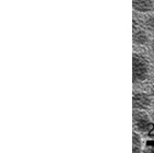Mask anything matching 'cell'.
<instances>
[{"label":"cell","mask_w":154,"mask_h":153,"mask_svg":"<svg viewBox=\"0 0 154 153\" xmlns=\"http://www.w3.org/2000/svg\"><path fill=\"white\" fill-rule=\"evenodd\" d=\"M141 145H142V140H141L140 135H138L137 133H134V135H132V147H134V153L139 152V150L141 149Z\"/></svg>","instance_id":"obj_6"},{"label":"cell","mask_w":154,"mask_h":153,"mask_svg":"<svg viewBox=\"0 0 154 153\" xmlns=\"http://www.w3.org/2000/svg\"><path fill=\"white\" fill-rule=\"evenodd\" d=\"M151 95H152V96L154 97V86H152V88H151Z\"/></svg>","instance_id":"obj_9"},{"label":"cell","mask_w":154,"mask_h":153,"mask_svg":"<svg viewBox=\"0 0 154 153\" xmlns=\"http://www.w3.org/2000/svg\"><path fill=\"white\" fill-rule=\"evenodd\" d=\"M151 50H152V53L154 54V37L152 38V41H151Z\"/></svg>","instance_id":"obj_8"},{"label":"cell","mask_w":154,"mask_h":153,"mask_svg":"<svg viewBox=\"0 0 154 153\" xmlns=\"http://www.w3.org/2000/svg\"><path fill=\"white\" fill-rule=\"evenodd\" d=\"M153 70H154V64H153Z\"/></svg>","instance_id":"obj_11"},{"label":"cell","mask_w":154,"mask_h":153,"mask_svg":"<svg viewBox=\"0 0 154 153\" xmlns=\"http://www.w3.org/2000/svg\"><path fill=\"white\" fill-rule=\"evenodd\" d=\"M132 7L138 13H149L154 10V0H132Z\"/></svg>","instance_id":"obj_4"},{"label":"cell","mask_w":154,"mask_h":153,"mask_svg":"<svg viewBox=\"0 0 154 153\" xmlns=\"http://www.w3.org/2000/svg\"><path fill=\"white\" fill-rule=\"evenodd\" d=\"M134 126L139 133H149L153 129V124L149 116L142 112H134Z\"/></svg>","instance_id":"obj_2"},{"label":"cell","mask_w":154,"mask_h":153,"mask_svg":"<svg viewBox=\"0 0 154 153\" xmlns=\"http://www.w3.org/2000/svg\"><path fill=\"white\" fill-rule=\"evenodd\" d=\"M144 24L149 29L154 30V15H150L144 20Z\"/></svg>","instance_id":"obj_7"},{"label":"cell","mask_w":154,"mask_h":153,"mask_svg":"<svg viewBox=\"0 0 154 153\" xmlns=\"http://www.w3.org/2000/svg\"><path fill=\"white\" fill-rule=\"evenodd\" d=\"M132 41H134V44L137 46H145L150 41V36L146 31L140 29V27H136L132 33Z\"/></svg>","instance_id":"obj_5"},{"label":"cell","mask_w":154,"mask_h":153,"mask_svg":"<svg viewBox=\"0 0 154 153\" xmlns=\"http://www.w3.org/2000/svg\"><path fill=\"white\" fill-rule=\"evenodd\" d=\"M152 117H153V119H154V112H153V114H152Z\"/></svg>","instance_id":"obj_10"},{"label":"cell","mask_w":154,"mask_h":153,"mask_svg":"<svg viewBox=\"0 0 154 153\" xmlns=\"http://www.w3.org/2000/svg\"><path fill=\"white\" fill-rule=\"evenodd\" d=\"M151 96L144 92H137L132 96V105L134 109H145L151 105Z\"/></svg>","instance_id":"obj_3"},{"label":"cell","mask_w":154,"mask_h":153,"mask_svg":"<svg viewBox=\"0 0 154 153\" xmlns=\"http://www.w3.org/2000/svg\"><path fill=\"white\" fill-rule=\"evenodd\" d=\"M149 76V62L146 58L140 55L134 54L132 56V78L134 82H142Z\"/></svg>","instance_id":"obj_1"}]
</instances>
